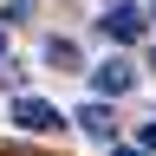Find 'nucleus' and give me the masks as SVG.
<instances>
[{
	"instance_id": "obj_1",
	"label": "nucleus",
	"mask_w": 156,
	"mask_h": 156,
	"mask_svg": "<svg viewBox=\"0 0 156 156\" xmlns=\"http://www.w3.org/2000/svg\"><path fill=\"white\" fill-rule=\"evenodd\" d=\"M136 78H143V72H136L130 65V58H98V65H91V91H98V104H104V98H130L136 91Z\"/></svg>"
},
{
	"instance_id": "obj_2",
	"label": "nucleus",
	"mask_w": 156,
	"mask_h": 156,
	"mask_svg": "<svg viewBox=\"0 0 156 156\" xmlns=\"http://www.w3.org/2000/svg\"><path fill=\"white\" fill-rule=\"evenodd\" d=\"M98 33H104V39H124V46L143 39V7H136V0H111L104 20H98Z\"/></svg>"
},
{
	"instance_id": "obj_3",
	"label": "nucleus",
	"mask_w": 156,
	"mask_h": 156,
	"mask_svg": "<svg viewBox=\"0 0 156 156\" xmlns=\"http://www.w3.org/2000/svg\"><path fill=\"white\" fill-rule=\"evenodd\" d=\"M13 124L33 130V136H46V130L65 124V117H58V104H46V98H13Z\"/></svg>"
},
{
	"instance_id": "obj_4",
	"label": "nucleus",
	"mask_w": 156,
	"mask_h": 156,
	"mask_svg": "<svg viewBox=\"0 0 156 156\" xmlns=\"http://www.w3.org/2000/svg\"><path fill=\"white\" fill-rule=\"evenodd\" d=\"M72 124L85 130V136H91L98 150H117V117H111V104H85V111L72 117Z\"/></svg>"
},
{
	"instance_id": "obj_5",
	"label": "nucleus",
	"mask_w": 156,
	"mask_h": 156,
	"mask_svg": "<svg viewBox=\"0 0 156 156\" xmlns=\"http://www.w3.org/2000/svg\"><path fill=\"white\" fill-rule=\"evenodd\" d=\"M39 58H46V65H58V72H78V46H72V39H46V46H39Z\"/></svg>"
},
{
	"instance_id": "obj_6",
	"label": "nucleus",
	"mask_w": 156,
	"mask_h": 156,
	"mask_svg": "<svg viewBox=\"0 0 156 156\" xmlns=\"http://www.w3.org/2000/svg\"><path fill=\"white\" fill-rule=\"evenodd\" d=\"M156 150V117H150V124H143V156Z\"/></svg>"
},
{
	"instance_id": "obj_7",
	"label": "nucleus",
	"mask_w": 156,
	"mask_h": 156,
	"mask_svg": "<svg viewBox=\"0 0 156 156\" xmlns=\"http://www.w3.org/2000/svg\"><path fill=\"white\" fill-rule=\"evenodd\" d=\"M0 65H7V33H0Z\"/></svg>"
},
{
	"instance_id": "obj_8",
	"label": "nucleus",
	"mask_w": 156,
	"mask_h": 156,
	"mask_svg": "<svg viewBox=\"0 0 156 156\" xmlns=\"http://www.w3.org/2000/svg\"><path fill=\"white\" fill-rule=\"evenodd\" d=\"M111 156H143V150H111Z\"/></svg>"
},
{
	"instance_id": "obj_9",
	"label": "nucleus",
	"mask_w": 156,
	"mask_h": 156,
	"mask_svg": "<svg viewBox=\"0 0 156 156\" xmlns=\"http://www.w3.org/2000/svg\"><path fill=\"white\" fill-rule=\"evenodd\" d=\"M150 65H156V46H150Z\"/></svg>"
},
{
	"instance_id": "obj_10",
	"label": "nucleus",
	"mask_w": 156,
	"mask_h": 156,
	"mask_svg": "<svg viewBox=\"0 0 156 156\" xmlns=\"http://www.w3.org/2000/svg\"><path fill=\"white\" fill-rule=\"evenodd\" d=\"M150 13H156V0H150Z\"/></svg>"
}]
</instances>
